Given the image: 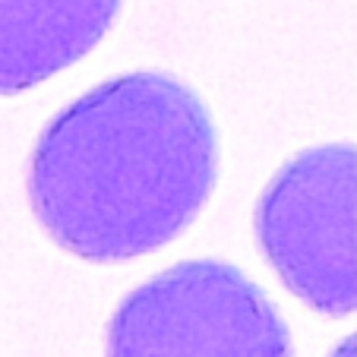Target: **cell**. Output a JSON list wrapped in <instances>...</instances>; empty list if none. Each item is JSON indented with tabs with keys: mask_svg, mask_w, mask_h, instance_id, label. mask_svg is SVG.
<instances>
[{
	"mask_svg": "<svg viewBox=\"0 0 357 357\" xmlns=\"http://www.w3.org/2000/svg\"><path fill=\"white\" fill-rule=\"evenodd\" d=\"M222 146L206 101L177 76L123 73L61 108L29 158L47 237L89 263H127L196 222Z\"/></svg>",
	"mask_w": 357,
	"mask_h": 357,
	"instance_id": "cell-1",
	"label": "cell"
},
{
	"mask_svg": "<svg viewBox=\"0 0 357 357\" xmlns=\"http://www.w3.org/2000/svg\"><path fill=\"white\" fill-rule=\"evenodd\" d=\"M105 357H294V338L269 294L237 266L187 259L117 303Z\"/></svg>",
	"mask_w": 357,
	"mask_h": 357,
	"instance_id": "cell-2",
	"label": "cell"
},
{
	"mask_svg": "<svg viewBox=\"0 0 357 357\" xmlns=\"http://www.w3.org/2000/svg\"><path fill=\"white\" fill-rule=\"evenodd\" d=\"M263 257L307 307L342 319L357 303V149H303L266 183L253 212Z\"/></svg>",
	"mask_w": 357,
	"mask_h": 357,
	"instance_id": "cell-3",
	"label": "cell"
},
{
	"mask_svg": "<svg viewBox=\"0 0 357 357\" xmlns=\"http://www.w3.org/2000/svg\"><path fill=\"white\" fill-rule=\"evenodd\" d=\"M123 0H0V95L73 67L117 22Z\"/></svg>",
	"mask_w": 357,
	"mask_h": 357,
	"instance_id": "cell-4",
	"label": "cell"
},
{
	"mask_svg": "<svg viewBox=\"0 0 357 357\" xmlns=\"http://www.w3.org/2000/svg\"><path fill=\"white\" fill-rule=\"evenodd\" d=\"M329 357H357V338H344V342H338Z\"/></svg>",
	"mask_w": 357,
	"mask_h": 357,
	"instance_id": "cell-5",
	"label": "cell"
},
{
	"mask_svg": "<svg viewBox=\"0 0 357 357\" xmlns=\"http://www.w3.org/2000/svg\"><path fill=\"white\" fill-rule=\"evenodd\" d=\"M354 307H357V303H354Z\"/></svg>",
	"mask_w": 357,
	"mask_h": 357,
	"instance_id": "cell-6",
	"label": "cell"
}]
</instances>
